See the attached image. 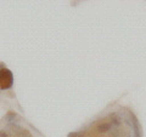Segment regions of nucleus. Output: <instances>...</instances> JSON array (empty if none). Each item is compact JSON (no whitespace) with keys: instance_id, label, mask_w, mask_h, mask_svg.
Here are the masks:
<instances>
[{"instance_id":"obj_1","label":"nucleus","mask_w":146,"mask_h":137,"mask_svg":"<svg viewBox=\"0 0 146 137\" xmlns=\"http://www.w3.org/2000/svg\"><path fill=\"white\" fill-rule=\"evenodd\" d=\"M13 85V75L11 70L7 68H1L0 69V89L1 90H7L12 88Z\"/></svg>"},{"instance_id":"obj_2","label":"nucleus","mask_w":146,"mask_h":137,"mask_svg":"<svg viewBox=\"0 0 146 137\" xmlns=\"http://www.w3.org/2000/svg\"><path fill=\"white\" fill-rule=\"evenodd\" d=\"M96 129H98V132H100V134H106V132H108L112 129V125L110 123H102V124L98 125Z\"/></svg>"},{"instance_id":"obj_3","label":"nucleus","mask_w":146,"mask_h":137,"mask_svg":"<svg viewBox=\"0 0 146 137\" xmlns=\"http://www.w3.org/2000/svg\"><path fill=\"white\" fill-rule=\"evenodd\" d=\"M131 121H133V130H134V135L135 137H141L140 136V125H139V121L138 119L131 114Z\"/></svg>"},{"instance_id":"obj_4","label":"nucleus","mask_w":146,"mask_h":137,"mask_svg":"<svg viewBox=\"0 0 146 137\" xmlns=\"http://www.w3.org/2000/svg\"><path fill=\"white\" fill-rule=\"evenodd\" d=\"M17 137H33V136H32V134L29 132V130H27V129H21L20 134L17 135Z\"/></svg>"},{"instance_id":"obj_5","label":"nucleus","mask_w":146,"mask_h":137,"mask_svg":"<svg viewBox=\"0 0 146 137\" xmlns=\"http://www.w3.org/2000/svg\"><path fill=\"white\" fill-rule=\"evenodd\" d=\"M10 130L13 132V134H15L16 136L18 135V134H20V131H21V127L20 126H18V125H15V124H11L10 125Z\"/></svg>"},{"instance_id":"obj_6","label":"nucleus","mask_w":146,"mask_h":137,"mask_svg":"<svg viewBox=\"0 0 146 137\" xmlns=\"http://www.w3.org/2000/svg\"><path fill=\"white\" fill-rule=\"evenodd\" d=\"M67 137H84V134L80 131H74V132H70Z\"/></svg>"},{"instance_id":"obj_7","label":"nucleus","mask_w":146,"mask_h":137,"mask_svg":"<svg viewBox=\"0 0 146 137\" xmlns=\"http://www.w3.org/2000/svg\"><path fill=\"white\" fill-rule=\"evenodd\" d=\"M113 119H112V124H115V125H119L121 124V120H119V118H118L116 114H113Z\"/></svg>"},{"instance_id":"obj_8","label":"nucleus","mask_w":146,"mask_h":137,"mask_svg":"<svg viewBox=\"0 0 146 137\" xmlns=\"http://www.w3.org/2000/svg\"><path fill=\"white\" fill-rule=\"evenodd\" d=\"M0 137H9V135L5 131H0Z\"/></svg>"}]
</instances>
